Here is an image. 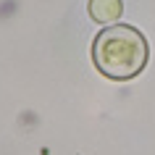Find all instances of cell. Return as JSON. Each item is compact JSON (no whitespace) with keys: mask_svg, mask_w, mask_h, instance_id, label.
Wrapping results in <instances>:
<instances>
[{"mask_svg":"<svg viewBox=\"0 0 155 155\" xmlns=\"http://www.w3.org/2000/svg\"><path fill=\"white\" fill-rule=\"evenodd\" d=\"M92 61L103 76L113 82L134 79L150 61V45L145 34L129 24L105 26L92 42Z\"/></svg>","mask_w":155,"mask_h":155,"instance_id":"6da1fadb","label":"cell"},{"mask_svg":"<svg viewBox=\"0 0 155 155\" xmlns=\"http://www.w3.org/2000/svg\"><path fill=\"white\" fill-rule=\"evenodd\" d=\"M87 8H90V16L97 24L113 26L118 21V16H121V11H124V3L121 0H90Z\"/></svg>","mask_w":155,"mask_h":155,"instance_id":"7a4b0ae2","label":"cell"}]
</instances>
